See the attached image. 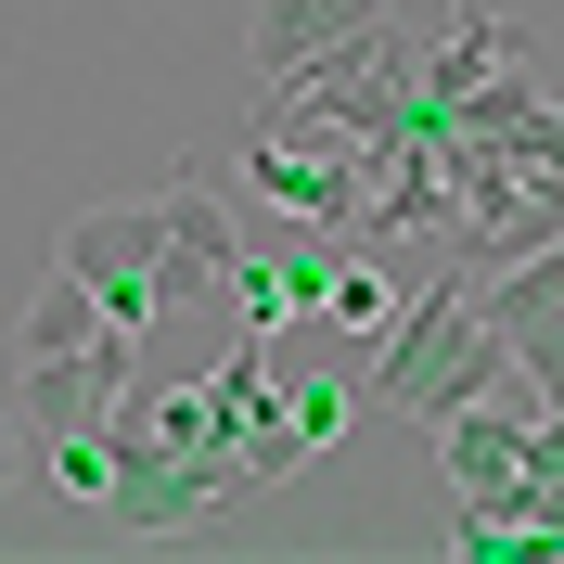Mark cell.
Segmentation results:
<instances>
[{
  "mask_svg": "<svg viewBox=\"0 0 564 564\" xmlns=\"http://www.w3.org/2000/svg\"><path fill=\"white\" fill-rule=\"evenodd\" d=\"M90 334H104V295L52 257L39 270V295H26V334H13V359H90Z\"/></svg>",
  "mask_w": 564,
  "mask_h": 564,
  "instance_id": "obj_6",
  "label": "cell"
},
{
  "mask_svg": "<svg viewBox=\"0 0 564 564\" xmlns=\"http://www.w3.org/2000/svg\"><path fill=\"white\" fill-rule=\"evenodd\" d=\"M245 270V231L218 206V167H180L154 193V308H193V295H231Z\"/></svg>",
  "mask_w": 564,
  "mask_h": 564,
  "instance_id": "obj_1",
  "label": "cell"
},
{
  "mask_svg": "<svg viewBox=\"0 0 564 564\" xmlns=\"http://www.w3.org/2000/svg\"><path fill=\"white\" fill-rule=\"evenodd\" d=\"M65 257L90 295H104V334H154V206H90V218H65Z\"/></svg>",
  "mask_w": 564,
  "mask_h": 564,
  "instance_id": "obj_2",
  "label": "cell"
},
{
  "mask_svg": "<svg viewBox=\"0 0 564 564\" xmlns=\"http://www.w3.org/2000/svg\"><path fill=\"white\" fill-rule=\"evenodd\" d=\"M39 488H52V500H104V488H116V423H65V436H39Z\"/></svg>",
  "mask_w": 564,
  "mask_h": 564,
  "instance_id": "obj_7",
  "label": "cell"
},
{
  "mask_svg": "<svg viewBox=\"0 0 564 564\" xmlns=\"http://www.w3.org/2000/svg\"><path fill=\"white\" fill-rule=\"evenodd\" d=\"M359 26H386V0H270L245 26V52H257V90H282V77H308L321 52H347Z\"/></svg>",
  "mask_w": 564,
  "mask_h": 564,
  "instance_id": "obj_3",
  "label": "cell"
},
{
  "mask_svg": "<svg viewBox=\"0 0 564 564\" xmlns=\"http://www.w3.org/2000/svg\"><path fill=\"white\" fill-rule=\"evenodd\" d=\"M282 423H295L308 449H334V436H347V386H334V372H308V386H282Z\"/></svg>",
  "mask_w": 564,
  "mask_h": 564,
  "instance_id": "obj_8",
  "label": "cell"
},
{
  "mask_svg": "<svg viewBox=\"0 0 564 564\" xmlns=\"http://www.w3.org/2000/svg\"><path fill=\"white\" fill-rule=\"evenodd\" d=\"M26 488V436H13V398H0V500Z\"/></svg>",
  "mask_w": 564,
  "mask_h": 564,
  "instance_id": "obj_9",
  "label": "cell"
},
{
  "mask_svg": "<svg viewBox=\"0 0 564 564\" xmlns=\"http://www.w3.org/2000/svg\"><path fill=\"white\" fill-rule=\"evenodd\" d=\"M488 386H513V347H500L488 321L462 308V321H449V334H436V359H423V372H411V386H398V398H411V411H423V423H449V411H462V398H488Z\"/></svg>",
  "mask_w": 564,
  "mask_h": 564,
  "instance_id": "obj_5",
  "label": "cell"
},
{
  "mask_svg": "<svg viewBox=\"0 0 564 564\" xmlns=\"http://www.w3.org/2000/svg\"><path fill=\"white\" fill-rule=\"evenodd\" d=\"M527 411H539V398L488 386V398H462V411L436 423V449H449V500H488V488H513V462H527Z\"/></svg>",
  "mask_w": 564,
  "mask_h": 564,
  "instance_id": "obj_4",
  "label": "cell"
}]
</instances>
